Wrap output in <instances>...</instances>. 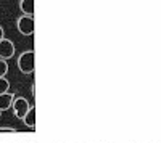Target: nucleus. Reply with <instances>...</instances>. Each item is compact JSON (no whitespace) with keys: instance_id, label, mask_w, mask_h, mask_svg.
<instances>
[{"instance_id":"obj_1","label":"nucleus","mask_w":161,"mask_h":143,"mask_svg":"<svg viewBox=\"0 0 161 143\" xmlns=\"http://www.w3.org/2000/svg\"><path fill=\"white\" fill-rule=\"evenodd\" d=\"M18 69L23 74H32L36 69V55L34 50H28L19 55L18 58Z\"/></svg>"},{"instance_id":"obj_2","label":"nucleus","mask_w":161,"mask_h":143,"mask_svg":"<svg viewBox=\"0 0 161 143\" xmlns=\"http://www.w3.org/2000/svg\"><path fill=\"white\" fill-rule=\"evenodd\" d=\"M11 108H13V113H15L16 118L23 121V118L26 116V113L29 111L31 105H29V101L26 100L24 97H18V98L13 100V106H11Z\"/></svg>"},{"instance_id":"obj_3","label":"nucleus","mask_w":161,"mask_h":143,"mask_svg":"<svg viewBox=\"0 0 161 143\" xmlns=\"http://www.w3.org/2000/svg\"><path fill=\"white\" fill-rule=\"evenodd\" d=\"M16 28H18L19 34H23V35H32L34 34V18L23 15L16 23Z\"/></svg>"},{"instance_id":"obj_4","label":"nucleus","mask_w":161,"mask_h":143,"mask_svg":"<svg viewBox=\"0 0 161 143\" xmlns=\"http://www.w3.org/2000/svg\"><path fill=\"white\" fill-rule=\"evenodd\" d=\"M13 55H15V44L10 39L0 40V58L7 61L8 58H13Z\"/></svg>"},{"instance_id":"obj_5","label":"nucleus","mask_w":161,"mask_h":143,"mask_svg":"<svg viewBox=\"0 0 161 143\" xmlns=\"http://www.w3.org/2000/svg\"><path fill=\"white\" fill-rule=\"evenodd\" d=\"M13 93L7 92V93H0V111H7L13 106Z\"/></svg>"},{"instance_id":"obj_6","label":"nucleus","mask_w":161,"mask_h":143,"mask_svg":"<svg viewBox=\"0 0 161 143\" xmlns=\"http://www.w3.org/2000/svg\"><path fill=\"white\" fill-rule=\"evenodd\" d=\"M19 10L23 15L32 16L34 15V0H19Z\"/></svg>"},{"instance_id":"obj_7","label":"nucleus","mask_w":161,"mask_h":143,"mask_svg":"<svg viewBox=\"0 0 161 143\" xmlns=\"http://www.w3.org/2000/svg\"><path fill=\"white\" fill-rule=\"evenodd\" d=\"M23 122L26 124V127H29V129L36 127V108L34 106H31L29 111L26 113V116L23 118Z\"/></svg>"},{"instance_id":"obj_8","label":"nucleus","mask_w":161,"mask_h":143,"mask_svg":"<svg viewBox=\"0 0 161 143\" xmlns=\"http://www.w3.org/2000/svg\"><path fill=\"white\" fill-rule=\"evenodd\" d=\"M7 72H8V63H7L5 60L0 58V79H2V77H5Z\"/></svg>"},{"instance_id":"obj_9","label":"nucleus","mask_w":161,"mask_h":143,"mask_svg":"<svg viewBox=\"0 0 161 143\" xmlns=\"http://www.w3.org/2000/svg\"><path fill=\"white\" fill-rule=\"evenodd\" d=\"M8 90H10V82L5 77H2V79H0V93H7Z\"/></svg>"},{"instance_id":"obj_10","label":"nucleus","mask_w":161,"mask_h":143,"mask_svg":"<svg viewBox=\"0 0 161 143\" xmlns=\"http://www.w3.org/2000/svg\"><path fill=\"white\" fill-rule=\"evenodd\" d=\"M5 39V31H3V28L0 26V40H3Z\"/></svg>"},{"instance_id":"obj_11","label":"nucleus","mask_w":161,"mask_h":143,"mask_svg":"<svg viewBox=\"0 0 161 143\" xmlns=\"http://www.w3.org/2000/svg\"><path fill=\"white\" fill-rule=\"evenodd\" d=\"M0 118H2V111H0Z\"/></svg>"}]
</instances>
